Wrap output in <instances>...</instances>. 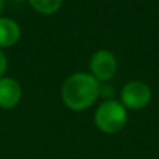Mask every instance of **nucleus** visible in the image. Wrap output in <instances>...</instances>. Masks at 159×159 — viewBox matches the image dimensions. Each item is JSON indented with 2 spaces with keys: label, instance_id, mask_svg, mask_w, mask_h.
Masks as SVG:
<instances>
[{
  "label": "nucleus",
  "instance_id": "f257e3e1",
  "mask_svg": "<svg viewBox=\"0 0 159 159\" xmlns=\"http://www.w3.org/2000/svg\"><path fill=\"white\" fill-rule=\"evenodd\" d=\"M61 101L74 112H84L93 106L101 96V82L91 73L78 71L69 75L61 85Z\"/></svg>",
  "mask_w": 159,
  "mask_h": 159
},
{
  "label": "nucleus",
  "instance_id": "f03ea898",
  "mask_svg": "<svg viewBox=\"0 0 159 159\" xmlns=\"http://www.w3.org/2000/svg\"><path fill=\"white\" fill-rule=\"evenodd\" d=\"M129 121L127 109L116 99H106L103 101L93 113V123L96 129L103 134H117Z\"/></svg>",
  "mask_w": 159,
  "mask_h": 159
},
{
  "label": "nucleus",
  "instance_id": "7ed1b4c3",
  "mask_svg": "<svg viewBox=\"0 0 159 159\" xmlns=\"http://www.w3.org/2000/svg\"><path fill=\"white\" fill-rule=\"evenodd\" d=\"M152 99V91L144 81H130L120 91V103L127 110H143Z\"/></svg>",
  "mask_w": 159,
  "mask_h": 159
},
{
  "label": "nucleus",
  "instance_id": "20e7f679",
  "mask_svg": "<svg viewBox=\"0 0 159 159\" xmlns=\"http://www.w3.org/2000/svg\"><path fill=\"white\" fill-rule=\"evenodd\" d=\"M117 71V59L110 50L98 49L89 59V73L99 82H107Z\"/></svg>",
  "mask_w": 159,
  "mask_h": 159
},
{
  "label": "nucleus",
  "instance_id": "39448f33",
  "mask_svg": "<svg viewBox=\"0 0 159 159\" xmlns=\"http://www.w3.org/2000/svg\"><path fill=\"white\" fill-rule=\"evenodd\" d=\"M22 98V88L17 80L11 77L0 78V107L13 109Z\"/></svg>",
  "mask_w": 159,
  "mask_h": 159
},
{
  "label": "nucleus",
  "instance_id": "423d86ee",
  "mask_svg": "<svg viewBox=\"0 0 159 159\" xmlns=\"http://www.w3.org/2000/svg\"><path fill=\"white\" fill-rule=\"evenodd\" d=\"M21 38V27L13 18L0 17V48H10Z\"/></svg>",
  "mask_w": 159,
  "mask_h": 159
},
{
  "label": "nucleus",
  "instance_id": "0eeeda50",
  "mask_svg": "<svg viewBox=\"0 0 159 159\" xmlns=\"http://www.w3.org/2000/svg\"><path fill=\"white\" fill-rule=\"evenodd\" d=\"M28 3L35 11L50 16V14H55L60 10L63 0H28Z\"/></svg>",
  "mask_w": 159,
  "mask_h": 159
},
{
  "label": "nucleus",
  "instance_id": "6e6552de",
  "mask_svg": "<svg viewBox=\"0 0 159 159\" xmlns=\"http://www.w3.org/2000/svg\"><path fill=\"white\" fill-rule=\"evenodd\" d=\"M6 70H7V57H6V55L0 50V78L4 75Z\"/></svg>",
  "mask_w": 159,
  "mask_h": 159
},
{
  "label": "nucleus",
  "instance_id": "1a4fd4ad",
  "mask_svg": "<svg viewBox=\"0 0 159 159\" xmlns=\"http://www.w3.org/2000/svg\"><path fill=\"white\" fill-rule=\"evenodd\" d=\"M3 8H4V0H0V14H2Z\"/></svg>",
  "mask_w": 159,
  "mask_h": 159
}]
</instances>
